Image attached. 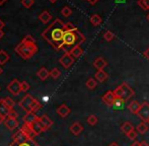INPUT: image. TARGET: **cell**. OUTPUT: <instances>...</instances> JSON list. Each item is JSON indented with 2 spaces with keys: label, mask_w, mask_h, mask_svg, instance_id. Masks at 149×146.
Returning a JSON list of instances; mask_svg holds the SVG:
<instances>
[{
  "label": "cell",
  "mask_w": 149,
  "mask_h": 146,
  "mask_svg": "<svg viewBox=\"0 0 149 146\" xmlns=\"http://www.w3.org/2000/svg\"><path fill=\"white\" fill-rule=\"evenodd\" d=\"M65 24L59 18H56L48 29L42 33V37L47 43H49L56 51H59L63 48L65 35Z\"/></svg>",
  "instance_id": "6da1fadb"
},
{
  "label": "cell",
  "mask_w": 149,
  "mask_h": 146,
  "mask_svg": "<svg viewBox=\"0 0 149 146\" xmlns=\"http://www.w3.org/2000/svg\"><path fill=\"white\" fill-rule=\"evenodd\" d=\"M85 42V37L79 30L76 28L72 30H66L64 35V44L63 48L65 52H70L72 49H74L77 46H80Z\"/></svg>",
  "instance_id": "7a4b0ae2"
},
{
  "label": "cell",
  "mask_w": 149,
  "mask_h": 146,
  "mask_svg": "<svg viewBox=\"0 0 149 146\" xmlns=\"http://www.w3.org/2000/svg\"><path fill=\"white\" fill-rule=\"evenodd\" d=\"M18 106L26 113H36L42 109V104L31 95H24L22 101L18 103Z\"/></svg>",
  "instance_id": "3957f363"
},
{
  "label": "cell",
  "mask_w": 149,
  "mask_h": 146,
  "mask_svg": "<svg viewBox=\"0 0 149 146\" xmlns=\"http://www.w3.org/2000/svg\"><path fill=\"white\" fill-rule=\"evenodd\" d=\"M15 52L24 60L31 59L33 55L38 52V47L36 44H28L20 42L15 47Z\"/></svg>",
  "instance_id": "277c9868"
},
{
  "label": "cell",
  "mask_w": 149,
  "mask_h": 146,
  "mask_svg": "<svg viewBox=\"0 0 149 146\" xmlns=\"http://www.w3.org/2000/svg\"><path fill=\"white\" fill-rule=\"evenodd\" d=\"M74 58L71 56L70 53H68V52H65L64 54L62 55V57L59 59V63L62 65L63 68H65V69H68V68H70L71 66L73 65V63H74Z\"/></svg>",
  "instance_id": "5b68a950"
},
{
  "label": "cell",
  "mask_w": 149,
  "mask_h": 146,
  "mask_svg": "<svg viewBox=\"0 0 149 146\" xmlns=\"http://www.w3.org/2000/svg\"><path fill=\"white\" fill-rule=\"evenodd\" d=\"M137 116L141 119L143 122H148L149 121V104L147 102H144L141 104L139 112L137 113Z\"/></svg>",
  "instance_id": "8992f818"
},
{
  "label": "cell",
  "mask_w": 149,
  "mask_h": 146,
  "mask_svg": "<svg viewBox=\"0 0 149 146\" xmlns=\"http://www.w3.org/2000/svg\"><path fill=\"white\" fill-rule=\"evenodd\" d=\"M7 89L11 95H18L22 92V86H20V82L18 81V79H13L11 80V82L7 85Z\"/></svg>",
  "instance_id": "52a82bcc"
},
{
  "label": "cell",
  "mask_w": 149,
  "mask_h": 146,
  "mask_svg": "<svg viewBox=\"0 0 149 146\" xmlns=\"http://www.w3.org/2000/svg\"><path fill=\"white\" fill-rule=\"evenodd\" d=\"M121 87H122V90H123V99L124 101H129L132 97H134L135 95V91L132 87H130L128 85V83L124 82L121 84Z\"/></svg>",
  "instance_id": "ba28073f"
},
{
  "label": "cell",
  "mask_w": 149,
  "mask_h": 146,
  "mask_svg": "<svg viewBox=\"0 0 149 146\" xmlns=\"http://www.w3.org/2000/svg\"><path fill=\"white\" fill-rule=\"evenodd\" d=\"M30 126H31V130L33 131V133H35L36 135H40V134H42L43 132H46V131H47L46 127L44 126L43 123L40 121V118L38 119L37 121H35L33 124H31Z\"/></svg>",
  "instance_id": "9c48e42d"
},
{
  "label": "cell",
  "mask_w": 149,
  "mask_h": 146,
  "mask_svg": "<svg viewBox=\"0 0 149 146\" xmlns=\"http://www.w3.org/2000/svg\"><path fill=\"white\" fill-rule=\"evenodd\" d=\"M116 99H117V97H115V95H114V92H113V91H107V92L102 97V103H104L106 106H108V107H110V108L113 107V105H114V102L116 101Z\"/></svg>",
  "instance_id": "30bf717a"
},
{
  "label": "cell",
  "mask_w": 149,
  "mask_h": 146,
  "mask_svg": "<svg viewBox=\"0 0 149 146\" xmlns=\"http://www.w3.org/2000/svg\"><path fill=\"white\" fill-rule=\"evenodd\" d=\"M29 139H31V138L22 130V129H19L15 134L12 135V141H14V142H18V143L24 142V141L29 140Z\"/></svg>",
  "instance_id": "8fae6325"
},
{
  "label": "cell",
  "mask_w": 149,
  "mask_h": 146,
  "mask_svg": "<svg viewBox=\"0 0 149 146\" xmlns=\"http://www.w3.org/2000/svg\"><path fill=\"white\" fill-rule=\"evenodd\" d=\"M3 124H4V126H5L6 129H8V130H10V131H12V130H14V129L17 128L18 125H19V122H18L17 119L6 118L5 120H4Z\"/></svg>",
  "instance_id": "7c38bea8"
},
{
  "label": "cell",
  "mask_w": 149,
  "mask_h": 146,
  "mask_svg": "<svg viewBox=\"0 0 149 146\" xmlns=\"http://www.w3.org/2000/svg\"><path fill=\"white\" fill-rule=\"evenodd\" d=\"M10 111H11V109L6 105L5 102L3 101V99H0V115H1V117H3L4 120L8 117Z\"/></svg>",
  "instance_id": "4fadbf2b"
},
{
  "label": "cell",
  "mask_w": 149,
  "mask_h": 146,
  "mask_svg": "<svg viewBox=\"0 0 149 146\" xmlns=\"http://www.w3.org/2000/svg\"><path fill=\"white\" fill-rule=\"evenodd\" d=\"M70 112H71V110L69 109V108L67 107L65 104L59 106V107H58V109H57V114L59 115V117H60V118H62V119L67 118V117L69 116V114H70Z\"/></svg>",
  "instance_id": "5bb4252c"
},
{
  "label": "cell",
  "mask_w": 149,
  "mask_h": 146,
  "mask_svg": "<svg viewBox=\"0 0 149 146\" xmlns=\"http://www.w3.org/2000/svg\"><path fill=\"white\" fill-rule=\"evenodd\" d=\"M69 130H70V132L72 133L73 135L78 136V135H80L81 132L83 131V126L79 122H75L71 125L70 128H69Z\"/></svg>",
  "instance_id": "9a60e30c"
},
{
  "label": "cell",
  "mask_w": 149,
  "mask_h": 146,
  "mask_svg": "<svg viewBox=\"0 0 149 146\" xmlns=\"http://www.w3.org/2000/svg\"><path fill=\"white\" fill-rule=\"evenodd\" d=\"M93 66L97 70H104L108 66V62L104 59L102 57H97L93 61Z\"/></svg>",
  "instance_id": "2e32d148"
},
{
  "label": "cell",
  "mask_w": 149,
  "mask_h": 146,
  "mask_svg": "<svg viewBox=\"0 0 149 146\" xmlns=\"http://www.w3.org/2000/svg\"><path fill=\"white\" fill-rule=\"evenodd\" d=\"M9 146H41V145L38 142H36L33 139H29V140L24 141V142H20V143L12 141L9 144Z\"/></svg>",
  "instance_id": "e0dca14e"
},
{
  "label": "cell",
  "mask_w": 149,
  "mask_h": 146,
  "mask_svg": "<svg viewBox=\"0 0 149 146\" xmlns=\"http://www.w3.org/2000/svg\"><path fill=\"white\" fill-rule=\"evenodd\" d=\"M39 119V117L36 115V113H26V115L24 117V124L31 125L33 124L35 121H37Z\"/></svg>",
  "instance_id": "ac0fdd59"
},
{
  "label": "cell",
  "mask_w": 149,
  "mask_h": 146,
  "mask_svg": "<svg viewBox=\"0 0 149 146\" xmlns=\"http://www.w3.org/2000/svg\"><path fill=\"white\" fill-rule=\"evenodd\" d=\"M128 107V110L130 111V112L132 113V114H136L137 115V113L139 112L140 108H141V105H140L139 103H138L137 101H132L131 103L129 104V105L127 106Z\"/></svg>",
  "instance_id": "d6986e66"
},
{
  "label": "cell",
  "mask_w": 149,
  "mask_h": 146,
  "mask_svg": "<svg viewBox=\"0 0 149 146\" xmlns=\"http://www.w3.org/2000/svg\"><path fill=\"white\" fill-rule=\"evenodd\" d=\"M109 75L104 70H97V72L94 75V78H95L96 81H100V82H104L108 79Z\"/></svg>",
  "instance_id": "ffe728a7"
},
{
  "label": "cell",
  "mask_w": 149,
  "mask_h": 146,
  "mask_svg": "<svg viewBox=\"0 0 149 146\" xmlns=\"http://www.w3.org/2000/svg\"><path fill=\"white\" fill-rule=\"evenodd\" d=\"M40 121L43 123V125L46 127V129H50L52 126H53V121L47 116V115H43L42 117H40Z\"/></svg>",
  "instance_id": "44dd1931"
},
{
  "label": "cell",
  "mask_w": 149,
  "mask_h": 146,
  "mask_svg": "<svg viewBox=\"0 0 149 146\" xmlns=\"http://www.w3.org/2000/svg\"><path fill=\"white\" fill-rule=\"evenodd\" d=\"M133 130H135L134 129V126L131 124L130 122H125L123 125L121 126V131H122V133H124L125 135H127V134H129L131 131H133Z\"/></svg>",
  "instance_id": "7402d4cb"
},
{
  "label": "cell",
  "mask_w": 149,
  "mask_h": 146,
  "mask_svg": "<svg viewBox=\"0 0 149 146\" xmlns=\"http://www.w3.org/2000/svg\"><path fill=\"white\" fill-rule=\"evenodd\" d=\"M39 18H40V20L43 22V24H48V22L52 19V15H51V13H50L49 11H47V10H44V11L40 14Z\"/></svg>",
  "instance_id": "603a6c76"
},
{
  "label": "cell",
  "mask_w": 149,
  "mask_h": 146,
  "mask_svg": "<svg viewBox=\"0 0 149 146\" xmlns=\"http://www.w3.org/2000/svg\"><path fill=\"white\" fill-rule=\"evenodd\" d=\"M20 129H22V130L24 131V132L26 133V134L28 135V136L30 137L31 139H33L36 136H37V135H36L35 133H33V131L31 130V128L30 125H28V124H24V125H22V128H20Z\"/></svg>",
  "instance_id": "cb8c5ba5"
},
{
  "label": "cell",
  "mask_w": 149,
  "mask_h": 146,
  "mask_svg": "<svg viewBox=\"0 0 149 146\" xmlns=\"http://www.w3.org/2000/svg\"><path fill=\"white\" fill-rule=\"evenodd\" d=\"M136 131H137L138 134H140V135L145 134L148 131V126H147V124H146V122H141L140 124H138L137 127H136Z\"/></svg>",
  "instance_id": "d4e9b609"
},
{
  "label": "cell",
  "mask_w": 149,
  "mask_h": 146,
  "mask_svg": "<svg viewBox=\"0 0 149 146\" xmlns=\"http://www.w3.org/2000/svg\"><path fill=\"white\" fill-rule=\"evenodd\" d=\"M69 53L71 54V56H72L74 59H77V58H79L83 54V50L80 46H77V47H75L74 49L71 50Z\"/></svg>",
  "instance_id": "484cf974"
},
{
  "label": "cell",
  "mask_w": 149,
  "mask_h": 146,
  "mask_svg": "<svg viewBox=\"0 0 149 146\" xmlns=\"http://www.w3.org/2000/svg\"><path fill=\"white\" fill-rule=\"evenodd\" d=\"M37 75H38V77L41 79V80H46V79L50 76V71H48L45 67H42L41 69L38 71Z\"/></svg>",
  "instance_id": "4316f807"
},
{
  "label": "cell",
  "mask_w": 149,
  "mask_h": 146,
  "mask_svg": "<svg viewBox=\"0 0 149 146\" xmlns=\"http://www.w3.org/2000/svg\"><path fill=\"white\" fill-rule=\"evenodd\" d=\"M89 22L93 26H100V24H102V17L98 15V14H92V15L90 16Z\"/></svg>",
  "instance_id": "83f0119b"
},
{
  "label": "cell",
  "mask_w": 149,
  "mask_h": 146,
  "mask_svg": "<svg viewBox=\"0 0 149 146\" xmlns=\"http://www.w3.org/2000/svg\"><path fill=\"white\" fill-rule=\"evenodd\" d=\"M125 103H126V101H124L123 99H118V97H117L116 101L114 102L113 107H114L116 110H122V109H124V107H125Z\"/></svg>",
  "instance_id": "f1b7e54d"
},
{
  "label": "cell",
  "mask_w": 149,
  "mask_h": 146,
  "mask_svg": "<svg viewBox=\"0 0 149 146\" xmlns=\"http://www.w3.org/2000/svg\"><path fill=\"white\" fill-rule=\"evenodd\" d=\"M9 58H10L9 55H8L5 51L1 50V51H0V65H4L6 62L9 61Z\"/></svg>",
  "instance_id": "f546056e"
},
{
  "label": "cell",
  "mask_w": 149,
  "mask_h": 146,
  "mask_svg": "<svg viewBox=\"0 0 149 146\" xmlns=\"http://www.w3.org/2000/svg\"><path fill=\"white\" fill-rule=\"evenodd\" d=\"M97 85V81L95 80V78H88L86 81V87L88 89H94Z\"/></svg>",
  "instance_id": "4dcf8cb0"
},
{
  "label": "cell",
  "mask_w": 149,
  "mask_h": 146,
  "mask_svg": "<svg viewBox=\"0 0 149 146\" xmlns=\"http://www.w3.org/2000/svg\"><path fill=\"white\" fill-rule=\"evenodd\" d=\"M86 122L88 123V125H90V126H95L98 122V119L95 115H90V116H88V118H87Z\"/></svg>",
  "instance_id": "1f68e13d"
},
{
  "label": "cell",
  "mask_w": 149,
  "mask_h": 146,
  "mask_svg": "<svg viewBox=\"0 0 149 146\" xmlns=\"http://www.w3.org/2000/svg\"><path fill=\"white\" fill-rule=\"evenodd\" d=\"M137 4L143 10H148L149 9V0H138Z\"/></svg>",
  "instance_id": "d6a6232c"
},
{
  "label": "cell",
  "mask_w": 149,
  "mask_h": 146,
  "mask_svg": "<svg viewBox=\"0 0 149 146\" xmlns=\"http://www.w3.org/2000/svg\"><path fill=\"white\" fill-rule=\"evenodd\" d=\"M61 14L63 16H65V17H68V16H70L72 14V10H71V8L69 6H64L62 8V10H61Z\"/></svg>",
  "instance_id": "836d02e7"
},
{
  "label": "cell",
  "mask_w": 149,
  "mask_h": 146,
  "mask_svg": "<svg viewBox=\"0 0 149 146\" xmlns=\"http://www.w3.org/2000/svg\"><path fill=\"white\" fill-rule=\"evenodd\" d=\"M60 75H61V72H60V70L58 69V68H53V69L50 71V76H51L52 78H54V79L59 78Z\"/></svg>",
  "instance_id": "e575fe53"
},
{
  "label": "cell",
  "mask_w": 149,
  "mask_h": 146,
  "mask_svg": "<svg viewBox=\"0 0 149 146\" xmlns=\"http://www.w3.org/2000/svg\"><path fill=\"white\" fill-rule=\"evenodd\" d=\"M3 101L5 102V104L8 106V107L10 108V109H11V110H13L14 106H15V103H14V101L11 99V97H4V99H3Z\"/></svg>",
  "instance_id": "d590c367"
},
{
  "label": "cell",
  "mask_w": 149,
  "mask_h": 146,
  "mask_svg": "<svg viewBox=\"0 0 149 146\" xmlns=\"http://www.w3.org/2000/svg\"><path fill=\"white\" fill-rule=\"evenodd\" d=\"M114 38H115L114 33L111 32V31H107V32L104 34V39L106 40V41H108V42H111L113 39H114Z\"/></svg>",
  "instance_id": "8d00e7d4"
},
{
  "label": "cell",
  "mask_w": 149,
  "mask_h": 146,
  "mask_svg": "<svg viewBox=\"0 0 149 146\" xmlns=\"http://www.w3.org/2000/svg\"><path fill=\"white\" fill-rule=\"evenodd\" d=\"M22 42H24V43H28V44H36V40L33 39V37L31 36V35H26Z\"/></svg>",
  "instance_id": "74e56055"
},
{
  "label": "cell",
  "mask_w": 149,
  "mask_h": 146,
  "mask_svg": "<svg viewBox=\"0 0 149 146\" xmlns=\"http://www.w3.org/2000/svg\"><path fill=\"white\" fill-rule=\"evenodd\" d=\"M35 3V0H22V4L26 8H31Z\"/></svg>",
  "instance_id": "f35d334b"
},
{
  "label": "cell",
  "mask_w": 149,
  "mask_h": 146,
  "mask_svg": "<svg viewBox=\"0 0 149 146\" xmlns=\"http://www.w3.org/2000/svg\"><path fill=\"white\" fill-rule=\"evenodd\" d=\"M137 135H138V132L136 130H133L131 131V132L129 133V134H127V137L130 139L131 141H135L136 138H137Z\"/></svg>",
  "instance_id": "ab89813d"
},
{
  "label": "cell",
  "mask_w": 149,
  "mask_h": 146,
  "mask_svg": "<svg viewBox=\"0 0 149 146\" xmlns=\"http://www.w3.org/2000/svg\"><path fill=\"white\" fill-rule=\"evenodd\" d=\"M20 86H22V91H24V92H26V91L30 89V84H29L26 81L20 82Z\"/></svg>",
  "instance_id": "60d3db41"
},
{
  "label": "cell",
  "mask_w": 149,
  "mask_h": 146,
  "mask_svg": "<svg viewBox=\"0 0 149 146\" xmlns=\"http://www.w3.org/2000/svg\"><path fill=\"white\" fill-rule=\"evenodd\" d=\"M7 118L17 119V118H18V114H17V112H16V111H14V110H11V111H10V113H9V115H8Z\"/></svg>",
  "instance_id": "b9f144b4"
},
{
  "label": "cell",
  "mask_w": 149,
  "mask_h": 146,
  "mask_svg": "<svg viewBox=\"0 0 149 146\" xmlns=\"http://www.w3.org/2000/svg\"><path fill=\"white\" fill-rule=\"evenodd\" d=\"M143 55H144V57H145L146 59H147L148 61H149V48H148L147 50H146L145 52H144V53H143Z\"/></svg>",
  "instance_id": "7bdbcfd3"
},
{
  "label": "cell",
  "mask_w": 149,
  "mask_h": 146,
  "mask_svg": "<svg viewBox=\"0 0 149 146\" xmlns=\"http://www.w3.org/2000/svg\"><path fill=\"white\" fill-rule=\"evenodd\" d=\"M141 145V142H138V141H134L133 143H132L130 146H140Z\"/></svg>",
  "instance_id": "ee69618b"
},
{
  "label": "cell",
  "mask_w": 149,
  "mask_h": 146,
  "mask_svg": "<svg viewBox=\"0 0 149 146\" xmlns=\"http://www.w3.org/2000/svg\"><path fill=\"white\" fill-rule=\"evenodd\" d=\"M87 1H88L89 4H91V5H94L95 3H97L98 0H87Z\"/></svg>",
  "instance_id": "f6af8a7d"
},
{
  "label": "cell",
  "mask_w": 149,
  "mask_h": 146,
  "mask_svg": "<svg viewBox=\"0 0 149 146\" xmlns=\"http://www.w3.org/2000/svg\"><path fill=\"white\" fill-rule=\"evenodd\" d=\"M4 26H5V24H4V22L2 19H0V30H2Z\"/></svg>",
  "instance_id": "bcb514c9"
},
{
  "label": "cell",
  "mask_w": 149,
  "mask_h": 146,
  "mask_svg": "<svg viewBox=\"0 0 149 146\" xmlns=\"http://www.w3.org/2000/svg\"><path fill=\"white\" fill-rule=\"evenodd\" d=\"M140 146H149V143L147 142V141H142L141 145H140Z\"/></svg>",
  "instance_id": "7dc6e473"
},
{
  "label": "cell",
  "mask_w": 149,
  "mask_h": 146,
  "mask_svg": "<svg viewBox=\"0 0 149 146\" xmlns=\"http://www.w3.org/2000/svg\"><path fill=\"white\" fill-rule=\"evenodd\" d=\"M109 146H120V145L117 142H112V143H110V144H109Z\"/></svg>",
  "instance_id": "c3c4849f"
},
{
  "label": "cell",
  "mask_w": 149,
  "mask_h": 146,
  "mask_svg": "<svg viewBox=\"0 0 149 146\" xmlns=\"http://www.w3.org/2000/svg\"><path fill=\"white\" fill-rule=\"evenodd\" d=\"M115 1H116V3H124L126 0H115Z\"/></svg>",
  "instance_id": "681fc988"
},
{
  "label": "cell",
  "mask_w": 149,
  "mask_h": 146,
  "mask_svg": "<svg viewBox=\"0 0 149 146\" xmlns=\"http://www.w3.org/2000/svg\"><path fill=\"white\" fill-rule=\"evenodd\" d=\"M3 36H4V33H3V31H2V30H0V39H2V38H3Z\"/></svg>",
  "instance_id": "f907efd6"
},
{
  "label": "cell",
  "mask_w": 149,
  "mask_h": 146,
  "mask_svg": "<svg viewBox=\"0 0 149 146\" xmlns=\"http://www.w3.org/2000/svg\"><path fill=\"white\" fill-rule=\"evenodd\" d=\"M3 122H4V118L3 117H1V115H0V125H1Z\"/></svg>",
  "instance_id": "816d5d0a"
},
{
  "label": "cell",
  "mask_w": 149,
  "mask_h": 146,
  "mask_svg": "<svg viewBox=\"0 0 149 146\" xmlns=\"http://www.w3.org/2000/svg\"><path fill=\"white\" fill-rule=\"evenodd\" d=\"M6 1H7V0H0V5H3Z\"/></svg>",
  "instance_id": "f5cc1de1"
},
{
  "label": "cell",
  "mask_w": 149,
  "mask_h": 146,
  "mask_svg": "<svg viewBox=\"0 0 149 146\" xmlns=\"http://www.w3.org/2000/svg\"><path fill=\"white\" fill-rule=\"evenodd\" d=\"M49 1L51 2V3H55V2L57 1V0H49Z\"/></svg>",
  "instance_id": "db71d44e"
},
{
  "label": "cell",
  "mask_w": 149,
  "mask_h": 146,
  "mask_svg": "<svg viewBox=\"0 0 149 146\" xmlns=\"http://www.w3.org/2000/svg\"><path fill=\"white\" fill-rule=\"evenodd\" d=\"M2 71H3V70H2V68L0 67V75H1V73H2Z\"/></svg>",
  "instance_id": "11a10c76"
},
{
  "label": "cell",
  "mask_w": 149,
  "mask_h": 146,
  "mask_svg": "<svg viewBox=\"0 0 149 146\" xmlns=\"http://www.w3.org/2000/svg\"><path fill=\"white\" fill-rule=\"evenodd\" d=\"M147 20H148V22H149V14H148V15H147Z\"/></svg>",
  "instance_id": "9f6ffc18"
},
{
  "label": "cell",
  "mask_w": 149,
  "mask_h": 146,
  "mask_svg": "<svg viewBox=\"0 0 149 146\" xmlns=\"http://www.w3.org/2000/svg\"><path fill=\"white\" fill-rule=\"evenodd\" d=\"M147 123H148V124H149V121H148V122H147Z\"/></svg>",
  "instance_id": "6f0895ef"
}]
</instances>
